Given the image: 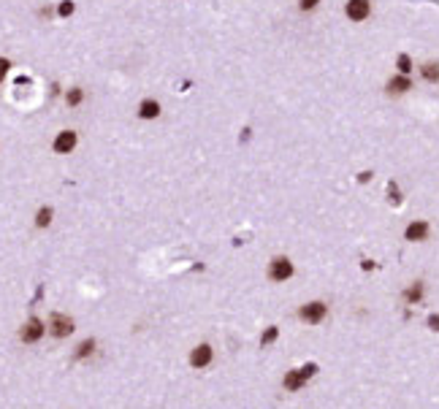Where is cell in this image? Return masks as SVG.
<instances>
[{
    "instance_id": "obj_1",
    "label": "cell",
    "mask_w": 439,
    "mask_h": 409,
    "mask_svg": "<svg viewBox=\"0 0 439 409\" xmlns=\"http://www.w3.org/2000/svg\"><path fill=\"white\" fill-rule=\"evenodd\" d=\"M46 331L54 336V339H65L73 334V320L68 315H60V312H54V315L49 317V325H46Z\"/></svg>"
},
{
    "instance_id": "obj_2",
    "label": "cell",
    "mask_w": 439,
    "mask_h": 409,
    "mask_svg": "<svg viewBox=\"0 0 439 409\" xmlns=\"http://www.w3.org/2000/svg\"><path fill=\"white\" fill-rule=\"evenodd\" d=\"M314 372H317V366H314V363H307L304 369H295V372H290L288 377H285V387H288V391H298V387L307 382Z\"/></svg>"
},
{
    "instance_id": "obj_3",
    "label": "cell",
    "mask_w": 439,
    "mask_h": 409,
    "mask_svg": "<svg viewBox=\"0 0 439 409\" xmlns=\"http://www.w3.org/2000/svg\"><path fill=\"white\" fill-rule=\"evenodd\" d=\"M44 334H46V325L38 317H30L22 325V341H25V344H35V341H41Z\"/></svg>"
},
{
    "instance_id": "obj_4",
    "label": "cell",
    "mask_w": 439,
    "mask_h": 409,
    "mask_svg": "<svg viewBox=\"0 0 439 409\" xmlns=\"http://www.w3.org/2000/svg\"><path fill=\"white\" fill-rule=\"evenodd\" d=\"M269 277L276 279V282H285V279H290L293 277V263L288 258H276L271 260V271H269Z\"/></svg>"
},
{
    "instance_id": "obj_5",
    "label": "cell",
    "mask_w": 439,
    "mask_h": 409,
    "mask_svg": "<svg viewBox=\"0 0 439 409\" xmlns=\"http://www.w3.org/2000/svg\"><path fill=\"white\" fill-rule=\"evenodd\" d=\"M54 152L57 155H68V152L76 147V133L73 130H63V133H57V138H54Z\"/></svg>"
},
{
    "instance_id": "obj_6",
    "label": "cell",
    "mask_w": 439,
    "mask_h": 409,
    "mask_svg": "<svg viewBox=\"0 0 439 409\" xmlns=\"http://www.w3.org/2000/svg\"><path fill=\"white\" fill-rule=\"evenodd\" d=\"M345 11H347L350 19H355V22H364V19L369 16V11H371V6H369V0H350Z\"/></svg>"
},
{
    "instance_id": "obj_7",
    "label": "cell",
    "mask_w": 439,
    "mask_h": 409,
    "mask_svg": "<svg viewBox=\"0 0 439 409\" xmlns=\"http://www.w3.org/2000/svg\"><path fill=\"white\" fill-rule=\"evenodd\" d=\"M190 363H193L195 369L209 366V363H212V347H209V344L195 347V350H193V355H190Z\"/></svg>"
},
{
    "instance_id": "obj_8",
    "label": "cell",
    "mask_w": 439,
    "mask_h": 409,
    "mask_svg": "<svg viewBox=\"0 0 439 409\" xmlns=\"http://www.w3.org/2000/svg\"><path fill=\"white\" fill-rule=\"evenodd\" d=\"M326 306L323 303H309V306H304L301 309V320H307V322H320L323 317H326Z\"/></svg>"
},
{
    "instance_id": "obj_9",
    "label": "cell",
    "mask_w": 439,
    "mask_h": 409,
    "mask_svg": "<svg viewBox=\"0 0 439 409\" xmlns=\"http://www.w3.org/2000/svg\"><path fill=\"white\" fill-rule=\"evenodd\" d=\"M157 114H160V103H157V100L147 98V100L138 103V117H141V119H155Z\"/></svg>"
},
{
    "instance_id": "obj_10",
    "label": "cell",
    "mask_w": 439,
    "mask_h": 409,
    "mask_svg": "<svg viewBox=\"0 0 439 409\" xmlns=\"http://www.w3.org/2000/svg\"><path fill=\"white\" fill-rule=\"evenodd\" d=\"M404 236H407V241H423L426 236H428V225L426 222H412V225L407 228Z\"/></svg>"
},
{
    "instance_id": "obj_11",
    "label": "cell",
    "mask_w": 439,
    "mask_h": 409,
    "mask_svg": "<svg viewBox=\"0 0 439 409\" xmlns=\"http://www.w3.org/2000/svg\"><path fill=\"white\" fill-rule=\"evenodd\" d=\"M388 90H390V92H407V90H412V84H409L407 76H396V79H390Z\"/></svg>"
},
{
    "instance_id": "obj_12",
    "label": "cell",
    "mask_w": 439,
    "mask_h": 409,
    "mask_svg": "<svg viewBox=\"0 0 439 409\" xmlns=\"http://www.w3.org/2000/svg\"><path fill=\"white\" fill-rule=\"evenodd\" d=\"M421 73H423L426 81H439V65H434V63H426L421 68Z\"/></svg>"
},
{
    "instance_id": "obj_13",
    "label": "cell",
    "mask_w": 439,
    "mask_h": 409,
    "mask_svg": "<svg viewBox=\"0 0 439 409\" xmlns=\"http://www.w3.org/2000/svg\"><path fill=\"white\" fill-rule=\"evenodd\" d=\"M65 100H68V106H79V103L84 100V90L82 87H73L65 92Z\"/></svg>"
},
{
    "instance_id": "obj_14",
    "label": "cell",
    "mask_w": 439,
    "mask_h": 409,
    "mask_svg": "<svg viewBox=\"0 0 439 409\" xmlns=\"http://www.w3.org/2000/svg\"><path fill=\"white\" fill-rule=\"evenodd\" d=\"M49 222H52V209H49V206L38 209V214H35V225H38V228H46Z\"/></svg>"
},
{
    "instance_id": "obj_15",
    "label": "cell",
    "mask_w": 439,
    "mask_h": 409,
    "mask_svg": "<svg viewBox=\"0 0 439 409\" xmlns=\"http://www.w3.org/2000/svg\"><path fill=\"white\" fill-rule=\"evenodd\" d=\"M92 350H95V341H92V339H84L82 344L76 347V358H79V360L87 358V355H92Z\"/></svg>"
},
{
    "instance_id": "obj_16",
    "label": "cell",
    "mask_w": 439,
    "mask_h": 409,
    "mask_svg": "<svg viewBox=\"0 0 439 409\" xmlns=\"http://www.w3.org/2000/svg\"><path fill=\"white\" fill-rule=\"evenodd\" d=\"M398 71H402V73L412 71V60H409V54H398Z\"/></svg>"
},
{
    "instance_id": "obj_17",
    "label": "cell",
    "mask_w": 439,
    "mask_h": 409,
    "mask_svg": "<svg viewBox=\"0 0 439 409\" xmlns=\"http://www.w3.org/2000/svg\"><path fill=\"white\" fill-rule=\"evenodd\" d=\"M421 296H423V288H421V284H415V288H409V290L404 293V298H407V301H417Z\"/></svg>"
},
{
    "instance_id": "obj_18",
    "label": "cell",
    "mask_w": 439,
    "mask_h": 409,
    "mask_svg": "<svg viewBox=\"0 0 439 409\" xmlns=\"http://www.w3.org/2000/svg\"><path fill=\"white\" fill-rule=\"evenodd\" d=\"M57 14H60V16H71L73 14V0H63L60 8H57Z\"/></svg>"
},
{
    "instance_id": "obj_19",
    "label": "cell",
    "mask_w": 439,
    "mask_h": 409,
    "mask_svg": "<svg viewBox=\"0 0 439 409\" xmlns=\"http://www.w3.org/2000/svg\"><path fill=\"white\" fill-rule=\"evenodd\" d=\"M388 195H390V201H393V203L402 201V198H398V187H396L393 182H388Z\"/></svg>"
},
{
    "instance_id": "obj_20",
    "label": "cell",
    "mask_w": 439,
    "mask_h": 409,
    "mask_svg": "<svg viewBox=\"0 0 439 409\" xmlns=\"http://www.w3.org/2000/svg\"><path fill=\"white\" fill-rule=\"evenodd\" d=\"M8 68H11V63H8L6 57H0V81L6 79V73H8Z\"/></svg>"
},
{
    "instance_id": "obj_21",
    "label": "cell",
    "mask_w": 439,
    "mask_h": 409,
    "mask_svg": "<svg viewBox=\"0 0 439 409\" xmlns=\"http://www.w3.org/2000/svg\"><path fill=\"white\" fill-rule=\"evenodd\" d=\"M274 339H276V328H269V331L263 334V339H261V341H263V344H271Z\"/></svg>"
},
{
    "instance_id": "obj_22",
    "label": "cell",
    "mask_w": 439,
    "mask_h": 409,
    "mask_svg": "<svg viewBox=\"0 0 439 409\" xmlns=\"http://www.w3.org/2000/svg\"><path fill=\"white\" fill-rule=\"evenodd\" d=\"M428 328H431V331H439V315H431V317H428Z\"/></svg>"
},
{
    "instance_id": "obj_23",
    "label": "cell",
    "mask_w": 439,
    "mask_h": 409,
    "mask_svg": "<svg viewBox=\"0 0 439 409\" xmlns=\"http://www.w3.org/2000/svg\"><path fill=\"white\" fill-rule=\"evenodd\" d=\"M320 0H301V8H314Z\"/></svg>"
},
{
    "instance_id": "obj_24",
    "label": "cell",
    "mask_w": 439,
    "mask_h": 409,
    "mask_svg": "<svg viewBox=\"0 0 439 409\" xmlns=\"http://www.w3.org/2000/svg\"><path fill=\"white\" fill-rule=\"evenodd\" d=\"M369 179H371V174H369V171H364V174L358 176V182H369Z\"/></svg>"
}]
</instances>
